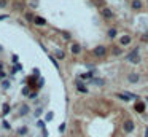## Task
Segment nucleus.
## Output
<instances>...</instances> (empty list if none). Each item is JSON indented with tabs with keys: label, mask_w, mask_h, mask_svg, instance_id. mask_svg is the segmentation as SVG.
Listing matches in <instances>:
<instances>
[{
	"label": "nucleus",
	"mask_w": 148,
	"mask_h": 137,
	"mask_svg": "<svg viewBox=\"0 0 148 137\" xmlns=\"http://www.w3.org/2000/svg\"><path fill=\"white\" fill-rule=\"evenodd\" d=\"M89 83H91V85H97V86H103V85H105V81L100 80V78H91Z\"/></svg>",
	"instance_id": "obj_10"
},
{
	"label": "nucleus",
	"mask_w": 148,
	"mask_h": 137,
	"mask_svg": "<svg viewBox=\"0 0 148 137\" xmlns=\"http://www.w3.org/2000/svg\"><path fill=\"white\" fill-rule=\"evenodd\" d=\"M21 115H27L29 113V107L27 105H21V112H19Z\"/></svg>",
	"instance_id": "obj_15"
},
{
	"label": "nucleus",
	"mask_w": 148,
	"mask_h": 137,
	"mask_svg": "<svg viewBox=\"0 0 148 137\" xmlns=\"http://www.w3.org/2000/svg\"><path fill=\"white\" fill-rule=\"evenodd\" d=\"M128 81H129V83H139V81H140V73H137V72L129 73V75H128Z\"/></svg>",
	"instance_id": "obj_7"
},
{
	"label": "nucleus",
	"mask_w": 148,
	"mask_h": 137,
	"mask_svg": "<svg viewBox=\"0 0 148 137\" xmlns=\"http://www.w3.org/2000/svg\"><path fill=\"white\" fill-rule=\"evenodd\" d=\"M7 7V0H0V8H5Z\"/></svg>",
	"instance_id": "obj_20"
},
{
	"label": "nucleus",
	"mask_w": 148,
	"mask_h": 137,
	"mask_svg": "<svg viewBox=\"0 0 148 137\" xmlns=\"http://www.w3.org/2000/svg\"><path fill=\"white\" fill-rule=\"evenodd\" d=\"M131 8H132V10H135V11L142 10V8H143L142 0H131Z\"/></svg>",
	"instance_id": "obj_8"
},
{
	"label": "nucleus",
	"mask_w": 148,
	"mask_h": 137,
	"mask_svg": "<svg viewBox=\"0 0 148 137\" xmlns=\"http://www.w3.org/2000/svg\"><path fill=\"white\" fill-rule=\"evenodd\" d=\"M145 137H148V128H146V131H145Z\"/></svg>",
	"instance_id": "obj_23"
},
{
	"label": "nucleus",
	"mask_w": 148,
	"mask_h": 137,
	"mask_svg": "<svg viewBox=\"0 0 148 137\" xmlns=\"http://www.w3.org/2000/svg\"><path fill=\"white\" fill-rule=\"evenodd\" d=\"M131 42H132V37L131 35H123V37H119V45L121 46H128V45H131Z\"/></svg>",
	"instance_id": "obj_6"
},
{
	"label": "nucleus",
	"mask_w": 148,
	"mask_h": 137,
	"mask_svg": "<svg viewBox=\"0 0 148 137\" xmlns=\"http://www.w3.org/2000/svg\"><path fill=\"white\" fill-rule=\"evenodd\" d=\"M26 19H27L29 23H34V21H35V16H34L32 13H26Z\"/></svg>",
	"instance_id": "obj_16"
},
{
	"label": "nucleus",
	"mask_w": 148,
	"mask_h": 137,
	"mask_svg": "<svg viewBox=\"0 0 148 137\" xmlns=\"http://www.w3.org/2000/svg\"><path fill=\"white\" fill-rule=\"evenodd\" d=\"M35 26H46V19L41 18V16H35V21H34Z\"/></svg>",
	"instance_id": "obj_9"
},
{
	"label": "nucleus",
	"mask_w": 148,
	"mask_h": 137,
	"mask_svg": "<svg viewBox=\"0 0 148 137\" xmlns=\"http://www.w3.org/2000/svg\"><path fill=\"white\" fill-rule=\"evenodd\" d=\"M64 129H65V124H61V126H59V131H61V132L64 131Z\"/></svg>",
	"instance_id": "obj_21"
},
{
	"label": "nucleus",
	"mask_w": 148,
	"mask_h": 137,
	"mask_svg": "<svg viewBox=\"0 0 148 137\" xmlns=\"http://www.w3.org/2000/svg\"><path fill=\"white\" fill-rule=\"evenodd\" d=\"M107 46H103V45H99V46H96L94 50H92V54L96 56V57H105L107 56Z\"/></svg>",
	"instance_id": "obj_2"
},
{
	"label": "nucleus",
	"mask_w": 148,
	"mask_h": 137,
	"mask_svg": "<svg viewBox=\"0 0 148 137\" xmlns=\"http://www.w3.org/2000/svg\"><path fill=\"white\" fill-rule=\"evenodd\" d=\"M0 78H5V72H0Z\"/></svg>",
	"instance_id": "obj_22"
},
{
	"label": "nucleus",
	"mask_w": 148,
	"mask_h": 137,
	"mask_svg": "<svg viewBox=\"0 0 148 137\" xmlns=\"http://www.w3.org/2000/svg\"><path fill=\"white\" fill-rule=\"evenodd\" d=\"M76 89H78V91H81V92H88L86 85H84V83H81V81H78V83H76Z\"/></svg>",
	"instance_id": "obj_11"
},
{
	"label": "nucleus",
	"mask_w": 148,
	"mask_h": 137,
	"mask_svg": "<svg viewBox=\"0 0 148 137\" xmlns=\"http://www.w3.org/2000/svg\"><path fill=\"white\" fill-rule=\"evenodd\" d=\"M145 99H146V102H148V97H145Z\"/></svg>",
	"instance_id": "obj_24"
},
{
	"label": "nucleus",
	"mask_w": 148,
	"mask_h": 137,
	"mask_svg": "<svg viewBox=\"0 0 148 137\" xmlns=\"http://www.w3.org/2000/svg\"><path fill=\"white\" fill-rule=\"evenodd\" d=\"M112 53H113V56H119V54H123V48H119V46H115V48L112 50Z\"/></svg>",
	"instance_id": "obj_14"
},
{
	"label": "nucleus",
	"mask_w": 148,
	"mask_h": 137,
	"mask_svg": "<svg viewBox=\"0 0 148 137\" xmlns=\"http://www.w3.org/2000/svg\"><path fill=\"white\" fill-rule=\"evenodd\" d=\"M3 115H8L10 113V105L8 104H3V112H2Z\"/></svg>",
	"instance_id": "obj_19"
},
{
	"label": "nucleus",
	"mask_w": 148,
	"mask_h": 137,
	"mask_svg": "<svg viewBox=\"0 0 148 137\" xmlns=\"http://www.w3.org/2000/svg\"><path fill=\"white\" fill-rule=\"evenodd\" d=\"M100 14H102V18H105V19H113V18H115V13H113L110 8H107V7H103V8L100 10Z\"/></svg>",
	"instance_id": "obj_4"
},
{
	"label": "nucleus",
	"mask_w": 148,
	"mask_h": 137,
	"mask_svg": "<svg viewBox=\"0 0 148 137\" xmlns=\"http://www.w3.org/2000/svg\"><path fill=\"white\" fill-rule=\"evenodd\" d=\"M56 57H57V59H64V51L56 50Z\"/></svg>",
	"instance_id": "obj_17"
},
{
	"label": "nucleus",
	"mask_w": 148,
	"mask_h": 137,
	"mask_svg": "<svg viewBox=\"0 0 148 137\" xmlns=\"http://www.w3.org/2000/svg\"><path fill=\"white\" fill-rule=\"evenodd\" d=\"M70 50H72V53H73V54H80V51H81V46H80L78 43H73Z\"/></svg>",
	"instance_id": "obj_13"
},
{
	"label": "nucleus",
	"mask_w": 148,
	"mask_h": 137,
	"mask_svg": "<svg viewBox=\"0 0 148 137\" xmlns=\"http://www.w3.org/2000/svg\"><path fill=\"white\" fill-rule=\"evenodd\" d=\"M2 86H3L5 89H8V88L11 86V83H10V80H3V81H2Z\"/></svg>",
	"instance_id": "obj_18"
},
{
	"label": "nucleus",
	"mask_w": 148,
	"mask_h": 137,
	"mask_svg": "<svg viewBox=\"0 0 148 137\" xmlns=\"http://www.w3.org/2000/svg\"><path fill=\"white\" fill-rule=\"evenodd\" d=\"M123 129H124V132H126V134H131V132L135 129L134 121H132V120H126V121L123 123Z\"/></svg>",
	"instance_id": "obj_3"
},
{
	"label": "nucleus",
	"mask_w": 148,
	"mask_h": 137,
	"mask_svg": "<svg viewBox=\"0 0 148 137\" xmlns=\"http://www.w3.org/2000/svg\"><path fill=\"white\" fill-rule=\"evenodd\" d=\"M134 110H135L137 113H143V112L146 110V105H145V102H143V101H137V102L134 104Z\"/></svg>",
	"instance_id": "obj_5"
},
{
	"label": "nucleus",
	"mask_w": 148,
	"mask_h": 137,
	"mask_svg": "<svg viewBox=\"0 0 148 137\" xmlns=\"http://www.w3.org/2000/svg\"><path fill=\"white\" fill-rule=\"evenodd\" d=\"M0 50H2V46H0Z\"/></svg>",
	"instance_id": "obj_25"
},
{
	"label": "nucleus",
	"mask_w": 148,
	"mask_h": 137,
	"mask_svg": "<svg viewBox=\"0 0 148 137\" xmlns=\"http://www.w3.org/2000/svg\"><path fill=\"white\" fill-rule=\"evenodd\" d=\"M126 61L128 62H131V64H139L140 61H142V57H140V50H139V46L137 48H134L128 56H126Z\"/></svg>",
	"instance_id": "obj_1"
},
{
	"label": "nucleus",
	"mask_w": 148,
	"mask_h": 137,
	"mask_svg": "<svg viewBox=\"0 0 148 137\" xmlns=\"http://www.w3.org/2000/svg\"><path fill=\"white\" fill-rule=\"evenodd\" d=\"M107 35H108V38H115V37L118 35V30H116L115 27H112V29H108V32H107Z\"/></svg>",
	"instance_id": "obj_12"
}]
</instances>
